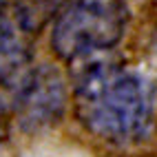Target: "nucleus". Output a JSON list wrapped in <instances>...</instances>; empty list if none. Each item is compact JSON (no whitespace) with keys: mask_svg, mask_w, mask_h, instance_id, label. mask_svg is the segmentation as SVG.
I'll return each instance as SVG.
<instances>
[{"mask_svg":"<svg viewBox=\"0 0 157 157\" xmlns=\"http://www.w3.org/2000/svg\"><path fill=\"white\" fill-rule=\"evenodd\" d=\"M71 64L75 113L95 137L133 144L148 135L155 113V86L148 78L106 51Z\"/></svg>","mask_w":157,"mask_h":157,"instance_id":"obj_1","label":"nucleus"},{"mask_svg":"<svg viewBox=\"0 0 157 157\" xmlns=\"http://www.w3.org/2000/svg\"><path fill=\"white\" fill-rule=\"evenodd\" d=\"M128 18L126 0H73L56 20L51 47L67 62L109 51L124 38Z\"/></svg>","mask_w":157,"mask_h":157,"instance_id":"obj_2","label":"nucleus"},{"mask_svg":"<svg viewBox=\"0 0 157 157\" xmlns=\"http://www.w3.org/2000/svg\"><path fill=\"white\" fill-rule=\"evenodd\" d=\"M67 82L51 64L29 67L13 86L11 115L25 133H38L53 126L67 111Z\"/></svg>","mask_w":157,"mask_h":157,"instance_id":"obj_3","label":"nucleus"},{"mask_svg":"<svg viewBox=\"0 0 157 157\" xmlns=\"http://www.w3.org/2000/svg\"><path fill=\"white\" fill-rule=\"evenodd\" d=\"M31 51L27 33L16 18L11 20L0 7V84H16L20 75L29 69Z\"/></svg>","mask_w":157,"mask_h":157,"instance_id":"obj_4","label":"nucleus"},{"mask_svg":"<svg viewBox=\"0 0 157 157\" xmlns=\"http://www.w3.org/2000/svg\"><path fill=\"white\" fill-rule=\"evenodd\" d=\"M67 0H18L16 2V22L25 33H38L51 18L64 7Z\"/></svg>","mask_w":157,"mask_h":157,"instance_id":"obj_5","label":"nucleus"},{"mask_svg":"<svg viewBox=\"0 0 157 157\" xmlns=\"http://www.w3.org/2000/svg\"><path fill=\"white\" fill-rule=\"evenodd\" d=\"M9 115H11V109L5 106L2 102H0V140L7 135V126H9Z\"/></svg>","mask_w":157,"mask_h":157,"instance_id":"obj_6","label":"nucleus"}]
</instances>
